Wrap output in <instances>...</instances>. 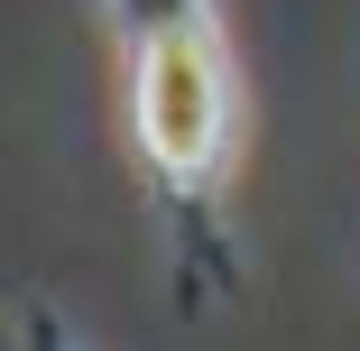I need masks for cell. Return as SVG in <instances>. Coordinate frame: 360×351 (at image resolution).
<instances>
[{
    "label": "cell",
    "mask_w": 360,
    "mask_h": 351,
    "mask_svg": "<svg viewBox=\"0 0 360 351\" xmlns=\"http://www.w3.org/2000/svg\"><path fill=\"white\" fill-rule=\"evenodd\" d=\"M231 129H240V84H231V46L212 10H185L129 37V139L176 203H212L231 167Z\"/></svg>",
    "instance_id": "6da1fadb"
},
{
    "label": "cell",
    "mask_w": 360,
    "mask_h": 351,
    "mask_svg": "<svg viewBox=\"0 0 360 351\" xmlns=\"http://www.w3.org/2000/svg\"><path fill=\"white\" fill-rule=\"evenodd\" d=\"M102 10H111V28H120V37H148V28L185 19V10H212V0H102Z\"/></svg>",
    "instance_id": "7a4b0ae2"
}]
</instances>
